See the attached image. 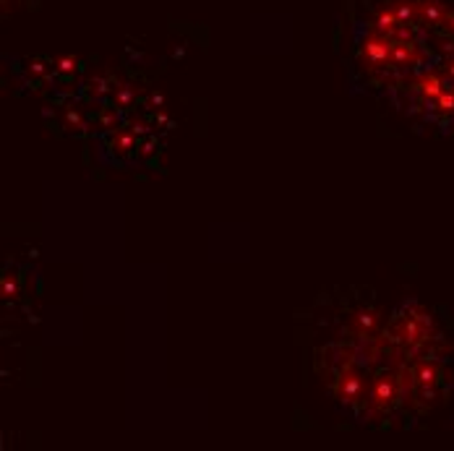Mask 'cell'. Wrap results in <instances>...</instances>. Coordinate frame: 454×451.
Segmentation results:
<instances>
[{"instance_id": "6da1fadb", "label": "cell", "mask_w": 454, "mask_h": 451, "mask_svg": "<svg viewBox=\"0 0 454 451\" xmlns=\"http://www.w3.org/2000/svg\"><path fill=\"white\" fill-rule=\"evenodd\" d=\"M392 362L415 361V358H452L454 334L450 318L439 316V308L423 306L418 300H405L384 326Z\"/></svg>"}, {"instance_id": "7a4b0ae2", "label": "cell", "mask_w": 454, "mask_h": 451, "mask_svg": "<svg viewBox=\"0 0 454 451\" xmlns=\"http://www.w3.org/2000/svg\"><path fill=\"white\" fill-rule=\"evenodd\" d=\"M405 381V425H412L423 415L450 400L454 389L452 358H415L403 362Z\"/></svg>"}, {"instance_id": "3957f363", "label": "cell", "mask_w": 454, "mask_h": 451, "mask_svg": "<svg viewBox=\"0 0 454 451\" xmlns=\"http://www.w3.org/2000/svg\"><path fill=\"white\" fill-rule=\"evenodd\" d=\"M102 144H105V149L113 154V159H115L118 165H126V162H131V159H137L138 157V144H141V138H138V136L134 134V128L126 123L123 128L102 136Z\"/></svg>"}, {"instance_id": "277c9868", "label": "cell", "mask_w": 454, "mask_h": 451, "mask_svg": "<svg viewBox=\"0 0 454 451\" xmlns=\"http://www.w3.org/2000/svg\"><path fill=\"white\" fill-rule=\"evenodd\" d=\"M91 128H97L99 134H113V131H118V128H123L126 123H129V115L118 107V105H113V102H105V105H97L94 107V115L90 118Z\"/></svg>"}, {"instance_id": "5b68a950", "label": "cell", "mask_w": 454, "mask_h": 451, "mask_svg": "<svg viewBox=\"0 0 454 451\" xmlns=\"http://www.w3.org/2000/svg\"><path fill=\"white\" fill-rule=\"evenodd\" d=\"M52 66H55V76H74V74H79V68H82L76 58H60V60H55Z\"/></svg>"}]
</instances>
